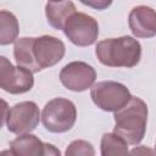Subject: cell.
<instances>
[{
  "label": "cell",
  "mask_w": 156,
  "mask_h": 156,
  "mask_svg": "<svg viewBox=\"0 0 156 156\" xmlns=\"http://www.w3.org/2000/svg\"><path fill=\"white\" fill-rule=\"evenodd\" d=\"M113 118V133L121 136L127 144L138 145L146 130L147 105L143 99L132 96L124 107L115 112Z\"/></svg>",
  "instance_id": "6da1fadb"
},
{
  "label": "cell",
  "mask_w": 156,
  "mask_h": 156,
  "mask_svg": "<svg viewBox=\"0 0 156 156\" xmlns=\"http://www.w3.org/2000/svg\"><path fill=\"white\" fill-rule=\"evenodd\" d=\"M95 55L108 67H134L141 58L140 43L129 35L104 39L96 44Z\"/></svg>",
  "instance_id": "7a4b0ae2"
},
{
  "label": "cell",
  "mask_w": 156,
  "mask_h": 156,
  "mask_svg": "<svg viewBox=\"0 0 156 156\" xmlns=\"http://www.w3.org/2000/svg\"><path fill=\"white\" fill-rule=\"evenodd\" d=\"M76 105L65 98H55L45 104L41 112V122L51 133L68 132L76 123Z\"/></svg>",
  "instance_id": "3957f363"
},
{
  "label": "cell",
  "mask_w": 156,
  "mask_h": 156,
  "mask_svg": "<svg viewBox=\"0 0 156 156\" xmlns=\"http://www.w3.org/2000/svg\"><path fill=\"white\" fill-rule=\"evenodd\" d=\"M90 98L100 110L117 112L129 102L132 95L124 84L113 80H102L91 87Z\"/></svg>",
  "instance_id": "277c9868"
},
{
  "label": "cell",
  "mask_w": 156,
  "mask_h": 156,
  "mask_svg": "<svg viewBox=\"0 0 156 156\" xmlns=\"http://www.w3.org/2000/svg\"><path fill=\"white\" fill-rule=\"evenodd\" d=\"M40 117L39 107L34 101H22L9 110L4 121L6 122L9 132L17 135H24L30 134V132L37 128Z\"/></svg>",
  "instance_id": "5b68a950"
},
{
  "label": "cell",
  "mask_w": 156,
  "mask_h": 156,
  "mask_svg": "<svg viewBox=\"0 0 156 156\" xmlns=\"http://www.w3.org/2000/svg\"><path fill=\"white\" fill-rule=\"evenodd\" d=\"M63 33L72 44L77 46H89L93 45L99 37V23L94 17L84 12H76L65 24Z\"/></svg>",
  "instance_id": "8992f818"
},
{
  "label": "cell",
  "mask_w": 156,
  "mask_h": 156,
  "mask_svg": "<svg viewBox=\"0 0 156 156\" xmlns=\"http://www.w3.org/2000/svg\"><path fill=\"white\" fill-rule=\"evenodd\" d=\"M34 85L33 73L23 67L13 66L5 56L0 57V88L10 94H23Z\"/></svg>",
  "instance_id": "52a82bcc"
},
{
  "label": "cell",
  "mask_w": 156,
  "mask_h": 156,
  "mask_svg": "<svg viewBox=\"0 0 156 156\" xmlns=\"http://www.w3.org/2000/svg\"><path fill=\"white\" fill-rule=\"evenodd\" d=\"M96 79V72L93 66L83 61H73L67 63L60 72L62 85L72 91H84L91 88Z\"/></svg>",
  "instance_id": "ba28073f"
},
{
  "label": "cell",
  "mask_w": 156,
  "mask_h": 156,
  "mask_svg": "<svg viewBox=\"0 0 156 156\" xmlns=\"http://www.w3.org/2000/svg\"><path fill=\"white\" fill-rule=\"evenodd\" d=\"M33 52L38 66L44 69L58 63L65 56L66 48L61 39L52 35H41L34 38Z\"/></svg>",
  "instance_id": "9c48e42d"
},
{
  "label": "cell",
  "mask_w": 156,
  "mask_h": 156,
  "mask_svg": "<svg viewBox=\"0 0 156 156\" xmlns=\"http://www.w3.org/2000/svg\"><path fill=\"white\" fill-rule=\"evenodd\" d=\"M128 26L136 38H152L156 35V11L140 5L132 9L128 16Z\"/></svg>",
  "instance_id": "30bf717a"
},
{
  "label": "cell",
  "mask_w": 156,
  "mask_h": 156,
  "mask_svg": "<svg viewBox=\"0 0 156 156\" xmlns=\"http://www.w3.org/2000/svg\"><path fill=\"white\" fill-rule=\"evenodd\" d=\"M76 12V6L72 1H49L45 5L48 23L57 30H63L65 24Z\"/></svg>",
  "instance_id": "8fae6325"
},
{
  "label": "cell",
  "mask_w": 156,
  "mask_h": 156,
  "mask_svg": "<svg viewBox=\"0 0 156 156\" xmlns=\"http://www.w3.org/2000/svg\"><path fill=\"white\" fill-rule=\"evenodd\" d=\"M33 44H34V38L30 37L17 39L13 46V56L17 62V66L23 67L30 71L32 73H37L41 69L35 61L33 52Z\"/></svg>",
  "instance_id": "7c38bea8"
},
{
  "label": "cell",
  "mask_w": 156,
  "mask_h": 156,
  "mask_svg": "<svg viewBox=\"0 0 156 156\" xmlns=\"http://www.w3.org/2000/svg\"><path fill=\"white\" fill-rule=\"evenodd\" d=\"M10 149L15 156H44L45 143L37 135L24 134L13 139L10 143Z\"/></svg>",
  "instance_id": "4fadbf2b"
},
{
  "label": "cell",
  "mask_w": 156,
  "mask_h": 156,
  "mask_svg": "<svg viewBox=\"0 0 156 156\" xmlns=\"http://www.w3.org/2000/svg\"><path fill=\"white\" fill-rule=\"evenodd\" d=\"M20 33V24L16 16L6 10L0 11V44L9 45L16 43Z\"/></svg>",
  "instance_id": "5bb4252c"
},
{
  "label": "cell",
  "mask_w": 156,
  "mask_h": 156,
  "mask_svg": "<svg viewBox=\"0 0 156 156\" xmlns=\"http://www.w3.org/2000/svg\"><path fill=\"white\" fill-rule=\"evenodd\" d=\"M101 156H129L128 144L115 133H105L100 143Z\"/></svg>",
  "instance_id": "9a60e30c"
},
{
  "label": "cell",
  "mask_w": 156,
  "mask_h": 156,
  "mask_svg": "<svg viewBox=\"0 0 156 156\" xmlns=\"http://www.w3.org/2000/svg\"><path fill=\"white\" fill-rule=\"evenodd\" d=\"M65 156H95V149L87 140H73L66 149Z\"/></svg>",
  "instance_id": "2e32d148"
},
{
  "label": "cell",
  "mask_w": 156,
  "mask_h": 156,
  "mask_svg": "<svg viewBox=\"0 0 156 156\" xmlns=\"http://www.w3.org/2000/svg\"><path fill=\"white\" fill-rule=\"evenodd\" d=\"M129 156H156V151L147 146H135L129 151Z\"/></svg>",
  "instance_id": "e0dca14e"
},
{
  "label": "cell",
  "mask_w": 156,
  "mask_h": 156,
  "mask_svg": "<svg viewBox=\"0 0 156 156\" xmlns=\"http://www.w3.org/2000/svg\"><path fill=\"white\" fill-rule=\"evenodd\" d=\"M44 156H61V151L55 145L49 144V143H45V152H44Z\"/></svg>",
  "instance_id": "ac0fdd59"
},
{
  "label": "cell",
  "mask_w": 156,
  "mask_h": 156,
  "mask_svg": "<svg viewBox=\"0 0 156 156\" xmlns=\"http://www.w3.org/2000/svg\"><path fill=\"white\" fill-rule=\"evenodd\" d=\"M84 5H88V6H93V7H96L98 10H102L104 7H106V6H108V5H111V1H101V2H89V1H82Z\"/></svg>",
  "instance_id": "d6986e66"
},
{
  "label": "cell",
  "mask_w": 156,
  "mask_h": 156,
  "mask_svg": "<svg viewBox=\"0 0 156 156\" xmlns=\"http://www.w3.org/2000/svg\"><path fill=\"white\" fill-rule=\"evenodd\" d=\"M0 156H15V154L11 151V149H9V150H2Z\"/></svg>",
  "instance_id": "ffe728a7"
},
{
  "label": "cell",
  "mask_w": 156,
  "mask_h": 156,
  "mask_svg": "<svg viewBox=\"0 0 156 156\" xmlns=\"http://www.w3.org/2000/svg\"><path fill=\"white\" fill-rule=\"evenodd\" d=\"M155 151H156V145H155Z\"/></svg>",
  "instance_id": "44dd1931"
}]
</instances>
